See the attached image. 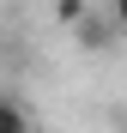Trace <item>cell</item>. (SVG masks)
I'll list each match as a JSON object with an SVG mask.
<instances>
[{
    "label": "cell",
    "mask_w": 127,
    "mask_h": 133,
    "mask_svg": "<svg viewBox=\"0 0 127 133\" xmlns=\"http://www.w3.org/2000/svg\"><path fill=\"white\" fill-rule=\"evenodd\" d=\"M0 133H36L30 127V109L18 103V97H0Z\"/></svg>",
    "instance_id": "cell-1"
},
{
    "label": "cell",
    "mask_w": 127,
    "mask_h": 133,
    "mask_svg": "<svg viewBox=\"0 0 127 133\" xmlns=\"http://www.w3.org/2000/svg\"><path fill=\"white\" fill-rule=\"evenodd\" d=\"M79 42H85V49H103V42H109V24H91V18H79Z\"/></svg>",
    "instance_id": "cell-2"
},
{
    "label": "cell",
    "mask_w": 127,
    "mask_h": 133,
    "mask_svg": "<svg viewBox=\"0 0 127 133\" xmlns=\"http://www.w3.org/2000/svg\"><path fill=\"white\" fill-rule=\"evenodd\" d=\"M109 18H115V30H127V0H115V12H109Z\"/></svg>",
    "instance_id": "cell-3"
}]
</instances>
